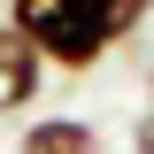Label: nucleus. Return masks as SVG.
I'll return each mask as SVG.
<instances>
[{
    "mask_svg": "<svg viewBox=\"0 0 154 154\" xmlns=\"http://www.w3.org/2000/svg\"><path fill=\"white\" fill-rule=\"evenodd\" d=\"M16 154H100V131L85 116H31V131L16 139Z\"/></svg>",
    "mask_w": 154,
    "mask_h": 154,
    "instance_id": "obj_3",
    "label": "nucleus"
},
{
    "mask_svg": "<svg viewBox=\"0 0 154 154\" xmlns=\"http://www.w3.org/2000/svg\"><path fill=\"white\" fill-rule=\"evenodd\" d=\"M38 85H46V54H38L16 23H0V116H23L38 100Z\"/></svg>",
    "mask_w": 154,
    "mask_h": 154,
    "instance_id": "obj_2",
    "label": "nucleus"
},
{
    "mask_svg": "<svg viewBox=\"0 0 154 154\" xmlns=\"http://www.w3.org/2000/svg\"><path fill=\"white\" fill-rule=\"evenodd\" d=\"M8 23L46 54V69H69V77H85L116 46L108 0H8Z\"/></svg>",
    "mask_w": 154,
    "mask_h": 154,
    "instance_id": "obj_1",
    "label": "nucleus"
},
{
    "mask_svg": "<svg viewBox=\"0 0 154 154\" xmlns=\"http://www.w3.org/2000/svg\"><path fill=\"white\" fill-rule=\"evenodd\" d=\"M131 154H154V108L139 116V131H131Z\"/></svg>",
    "mask_w": 154,
    "mask_h": 154,
    "instance_id": "obj_5",
    "label": "nucleus"
},
{
    "mask_svg": "<svg viewBox=\"0 0 154 154\" xmlns=\"http://www.w3.org/2000/svg\"><path fill=\"white\" fill-rule=\"evenodd\" d=\"M154 16V0H108V23H116V46H123V38L139 31V23Z\"/></svg>",
    "mask_w": 154,
    "mask_h": 154,
    "instance_id": "obj_4",
    "label": "nucleus"
}]
</instances>
